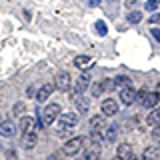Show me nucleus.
Here are the masks:
<instances>
[{
  "label": "nucleus",
  "instance_id": "1",
  "mask_svg": "<svg viewBox=\"0 0 160 160\" xmlns=\"http://www.w3.org/2000/svg\"><path fill=\"white\" fill-rule=\"evenodd\" d=\"M136 102L142 108H154V106H158V102H160V94L158 92H148V90L142 88L136 94Z\"/></svg>",
  "mask_w": 160,
  "mask_h": 160
},
{
  "label": "nucleus",
  "instance_id": "2",
  "mask_svg": "<svg viewBox=\"0 0 160 160\" xmlns=\"http://www.w3.org/2000/svg\"><path fill=\"white\" fill-rule=\"evenodd\" d=\"M60 112H62V108H60V104H56V102H50L46 108L40 110V118H42L44 126H50V124L60 116Z\"/></svg>",
  "mask_w": 160,
  "mask_h": 160
},
{
  "label": "nucleus",
  "instance_id": "3",
  "mask_svg": "<svg viewBox=\"0 0 160 160\" xmlns=\"http://www.w3.org/2000/svg\"><path fill=\"white\" fill-rule=\"evenodd\" d=\"M84 146V138L82 136H74V138H70L64 142V146H62V152L66 154V156H76V154L82 150Z\"/></svg>",
  "mask_w": 160,
  "mask_h": 160
},
{
  "label": "nucleus",
  "instance_id": "4",
  "mask_svg": "<svg viewBox=\"0 0 160 160\" xmlns=\"http://www.w3.org/2000/svg\"><path fill=\"white\" fill-rule=\"evenodd\" d=\"M54 86H56L60 92H68L70 86H72V76H70V72H66V70L58 72L56 80H54Z\"/></svg>",
  "mask_w": 160,
  "mask_h": 160
},
{
  "label": "nucleus",
  "instance_id": "5",
  "mask_svg": "<svg viewBox=\"0 0 160 160\" xmlns=\"http://www.w3.org/2000/svg\"><path fill=\"white\" fill-rule=\"evenodd\" d=\"M58 124H60V128H70L72 130L78 124V114L76 112H60Z\"/></svg>",
  "mask_w": 160,
  "mask_h": 160
},
{
  "label": "nucleus",
  "instance_id": "6",
  "mask_svg": "<svg viewBox=\"0 0 160 160\" xmlns=\"http://www.w3.org/2000/svg\"><path fill=\"white\" fill-rule=\"evenodd\" d=\"M90 86V72H84L76 78V86H74V96H80L84 94V90Z\"/></svg>",
  "mask_w": 160,
  "mask_h": 160
},
{
  "label": "nucleus",
  "instance_id": "7",
  "mask_svg": "<svg viewBox=\"0 0 160 160\" xmlns=\"http://www.w3.org/2000/svg\"><path fill=\"white\" fill-rule=\"evenodd\" d=\"M136 90H134L132 86H126V88H122L120 90V102L122 104H126V106H130V104H134L136 102Z\"/></svg>",
  "mask_w": 160,
  "mask_h": 160
},
{
  "label": "nucleus",
  "instance_id": "8",
  "mask_svg": "<svg viewBox=\"0 0 160 160\" xmlns=\"http://www.w3.org/2000/svg\"><path fill=\"white\" fill-rule=\"evenodd\" d=\"M54 88H56L54 84H42V86H40V88L36 90V94H34L36 102H40V104H42V102H46L48 96L52 94V90H54Z\"/></svg>",
  "mask_w": 160,
  "mask_h": 160
},
{
  "label": "nucleus",
  "instance_id": "9",
  "mask_svg": "<svg viewBox=\"0 0 160 160\" xmlns=\"http://www.w3.org/2000/svg\"><path fill=\"white\" fill-rule=\"evenodd\" d=\"M16 134V126L10 120H0V136L4 138H12Z\"/></svg>",
  "mask_w": 160,
  "mask_h": 160
},
{
  "label": "nucleus",
  "instance_id": "10",
  "mask_svg": "<svg viewBox=\"0 0 160 160\" xmlns=\"http://www.w3.org/2000/svg\"><path fill=\"white\" fill-rule=\"evenodd\" d=\"M36 142H38V136H36V132H34V130L22 132V146L26 148V150L34 148V146H36Z\"/></svg>",
  "mask_w": 160,
  "mask_h": 160
},
{
  "label": "nucleus",
  "instance_id": "11",
  "mask_svg": "<svg viewBox=\"0 0 160 160\" xmlns=\"http://www.w3.org/2000/svg\"><path fill=\"white\" fill-rule=\"evenodd\" d=\"M102 112L104 116H114V114H118V102L112 98H106L102 102Z\"/></svg>",
  "mask_w": 160,
  "mask_h": 160
},
{
  "label": "nucleus",
  "instance_id": "12",
  "mask_svg": "<svg viewBox=\"0 0 160 160\" xmlns=\"http://www.w3.org/2000/svg\"><path fill=\"white\" fill-rule=\"evenodd\" d=\"M116 156H118V158H122V160L132 158V146H130L128 142L118 144V148H116Z\"/></svg>",
  "mask_w": 160,
  "mask_h": 160
},
{
  "label": "nucleus",
  "instance_id": "13",
  "mask_svg": "<svg viewBox=\"0 0 160 160\" xmlns=\"http://www.w3.org/2000/svg\"><path fill=\"white\" fill-rule=\"evenodd\" d=\"M34 126H36V120H34L32 116H22L20 118V130H22V132L34 130Z\"/></svg>",
  "mask_w": 160,
  "mask_h": 160
},
{
  "label": "nucleus",
  "instance_id": "14",
  "mask_svg": "<svg viewBox=\"0 0 160 160\" xmlns=\"http://www.w3.org/2000/svg\"><path fill=\"white\" fill-rule=\"evenodd\" d=\"M74 102H76V108H78V112L80 114H86L88 112V98L86 96H74Z\"/></svg>",
  "mask_w": 160,
  "mask_h": 160
},
{
  "label": "nucleus",
  "instance_id": "15",
  "mask_svg": "<svg viewBox=\"0 0 160 160\" xmlns=\"http://www.w3.org/2000/svg\"><path fill=\"white\" fill-rule=\"evenodd\" d=\"M130 76H126V74H120V76H116L114 78V88H118V90H122V88H126V86H130Z\"/></svg>",
  "mask_w": 160,
  "mask_h": 160
},
{
  "label": "nucleus",
  "instance_id": "16",
  "mask_svg": "<svg viewBox=\"0 0 160 160\" xmlns=\"http://www.w3.org/2000/svg\"><path fill=\"white\" fill-rule=\"evenodd\" d=\"M118 136V126L116 124H112V126H106V134H104V140L106 142H114Z\"/></svg>",
  "mask_w": 160,
  "mask_h": 160
},
{
  "label": "nucleus",
  "instance_id": "17",
  "mask_svg": "<svg viewBox=\"0 0 160 160\" xmlns=\"http://www.w3.org/2000/svg\"><path fill=\"white\" fill-rule=\"evenodd\" d=\"M88 124H90V130H102L104 128V116H92Z\"/></svg>",
  "mask_w": 160,
  "mask_h": 160
},
{
  "label": "nucleus",
  "instance_id": "18",
  "mask_svg": "<svg viewBox=\"0 0 160 160\" xmlns=\"http://www.w3.org/2000/svg\"><path fill=\"white\" fill-rule=\"evenodd\" d=\"M146 122L152 124V126H154L156 122H160V106H154V108H152V112L146 116Z\"/></svg>",
  "mask_w": 160,
  "mask_h": 160
},
{
  "label": "nucleus",
  "instance_id": "19",
  "mask_svg": "<svg viewBox=\"0 0 160 160\" xmlns=\"http://www.w3.org/2000/svg\"><path fill=\"white\" fill-rule=\"evenodd\" d=\"M102 140H104V136H102V132H100V130H90V142H92L94 146H100V144H102Z\"/></svg>",
  "mask_w": 160,
  "mask_h": 160
},
{
  "label": "nucleus",
  "instance_id": "20",
  "mask_svg": "<svg viewBox=\"0 0 160 160\" xmlns=\"http://www.w3.org/2000/svg\"><path fill=\"white\" fill-rule=\"evenodd\" d=\"M88 64H90V56H86V54L74 58V66H76V68H86Z\"/></svg>",
  "mask_w": 160,
  "mask_h": 160
},
{
  "label": "nucleus",
  "instance_id": "21",
  "mask_svg": "<svg viewBox=\"0 0 160 160\" xmlns=\"http://www.w3.org/2000/svg\"><path fill=\"white\" fill-rule=\"evenodd\" d=\"M140 20H142V12H140V10H134V12L128 14V22L130 24H138Z\"/></svg>",
  "mask_w": 160,
  "mask_h": 160
},
{
  "label": "nucleus",
  "instance_id": "22",
  "mask_svg": "<svg viewBox=\"0 0 160 160\" xmlns=\"http://www.w3.org/2000/svg\"><path fill=\"white\" fill-rule=\"evenodd\" d=\"M104 90H106V86H104V80H102V82H98V84L92 86V96H100Z\"/></svg>",
  "mask_w": 160,
  "mask_h": 160
},
{
  "label": "nucleus",
  "instance_id": "23",
  "mask_svg": "<svg viewBox=\"0 0 160 160\" xmlns=\"http://www.w3.org/2000/svg\"><path fill=\"white\" fill-rule=\"evenodd\" d=\"M98 156H100L98 146L94 148V150H86V152H84V158H86V160H94V158H98Z\"/></svg>",
  "mask_w": 160,
  "mask_h": 160
},
{
  "label": "nucleus",
  "instance_id": "24",
  "mask_svg": "<svg viewBox=\"0 0 160 160\" xmlns=\"http://www.w3.org/2000/svg\"><path fill=\"white\" fill-rule=\"evenodd\" d=\"M96 32H98V36H106L108 30H106V24H104L102 20H98V22H96Z\"/></svg>",
  "mask_w": 160,
  "mask_h": 160
},
{
  "label": "nucleus",
  "instance_id": "25",
  "mask_svg": "<svg viewBox=\"0 0 160 160\" xmlns=\"http://www.w3.org/2000/svg\"><path fill=\"white\" fill-rule=\"evenodd\" d=\"M24 108H26V106H24L22 102H16V104L12 106V114H14V116H20V114L24 112Z\"/></svg>",
  "mask_w": 160,
  "mask_h": 160
},
{
  "label": "nucleus",
  "instance_id": "26",
  "mask_svg": "<svg viewBox=\"0 0 160 160\" xmlns=\"http://www.w3.org/2000/svg\"><path fill=\"white\" fill-rule=\"evenodd\" d=\"M150 136H152V140H160V122H156L154 124V128H152V132H150Z\"/></svg>",
  "mask_w": 160,
  "mask_h": 160
},
{
  "label": "nucleus",
  "instance_id": "27",
  "mask_svg": "<svg viewBox=\"0 0 160 160\" xmlns=\"http://www.w3.org/2000/svg\"><path fill=\"white\" fill-rule=\"evenodd\" d=\"M158 4H160V0H148V2L144 4V8L150 10V12H154V10L158 8Z\"/></svg>",
  "mask_w": 160,
  "mask_h": 160
},
{
  "label": "nucleus",
  "instance_id": "28",
  "mask_svg": "<svg viewBox=\"0 0 160 160\" xmlns=\"http://www.w3.org/2000/svg\"><path fill=\"white\" fill-rule=\"evenodd\" d=\"M160 154V148L158 150H154V148H146L144 150V158H150V156H158Z\"/></svg>",
  "mask_w": 160,
  "mask_h": 160
},
{
  "label": "nucleus",
  "instance_id": "29",
  "mask_svg": "<svg viewBox=\"0 0 160 160\" xmlns=\"http://www.w3.org/2000/svg\"><path fill=\"white\" fill-rule=\"evenodd\" d=\"M148 20H150V24H158V26H160V14H152Z\"/></svg>",
  "mask_w": 160,
  "mask_h": 160
},
{
  "label": "nucleus",
  "instance_id": "30",
  "mask_svg": "<svg viewBox=\"0 0 160 160\" xmlns=\"http://www.w3.org/2000/svg\"><path fill=\"white\" fill-rule=\"evenodd\" d=\"M150 32H152L154 40H156V42H160V28H152V30H150Z\"/></svg>",
  "mask_w": 160,
  "mask_h": 160
},
{
  "label": "nucleus",
  "instance_id": "31",
  "mask_svg": "<svg viewBox=\"0 0 160 160\" xmlns=\"http://www.w3.org/2000/svg\"><path fill=\"white\" fill-rule=\"evenodd\" d=\"M88 4H90V6H96V4H98V0H88Z\"/></svg>",
  "mask_w": 160,
  "mask_h": 160
}]
</instances>
